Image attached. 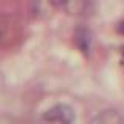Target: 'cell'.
<instances>
[{"label": "cell", "instance_id": "obj_1", "mask_svg": "<svg viewBox=\"0 0 124 124\" xmlns=\"http://www.w3.org/2000/svg\"><path fill=\"white\" fill-rule=\"evenodd\" d=\"M42 118L50 123H57V124H71L75 121V112L73 108L67 104H57L44 113Z\"/></svg>", "mask_w": 124, "mask_h": 124}, {"label": "cell", "instance_id": "obj_2", "mask_svg": "<svg viewBox=\"0 0 124 124\" xmlns=\"http://www.w3.org/2000/svg\"><path fill=\"white\" fill-rule=\"evenodd\" d=\"M90 124H124V119L119 115V112L108 108V110H102L99 115H96Z\"/></svg>", "mask_w": 124, "mask_h": 124}, {"label": "cell", "instance_id": "obj_3", "mask_svg": "<svg viewBox=\"0 0 124 124\" xmlns=\"http://www.w3.org/2000/svg\"><path fill=\"white\" fill-rule=\"evenodd\" d=\"M75 42H76L78 48L84 54H88V51H90V44H92V36L87 30H78L76 34H75Z\"/></svg>", "mask_w": 124, "mask_h": 124}, {"label": "cell", "instance_id": "obj_4", "mask_svg": "<svg viewBox=\"0 0 124 124\" xmlns=\"http://www.w3.org/2000/svg\"><path fill=\"white\" fill-rule=\"evenodd\" d=\"M50 2H51V5L56 6V8H64L68 3V0H50Z\"/></svg>", "mask_w": 124, "mask_h": 124}, {"label": "cell", "instance_id": "obj_5", "mask_svg": "<svg viewBox=\"0 0 124 124\" xmlns=\"http://www.w3.org/2000/svg\"><path fill=\"white\" fill-rule=\"evenodd\" d=\"M118 31H119L121 34H124V20L119 22V25H118Z\"/></svg>", "mask_w": 124, "mask_h": 124}, {"label": "cell", "instance_id": "obj_6", "mask_svg": "<svg viewBox=\"0 0 124 124\" xmlns=\"http://www.w3.org/2000/svg\"><path fill=\"white\" fill-rule=\"evenodd\" d=\"M121 53H123V56H124V45L121 46Z\"/></svg>", "mask_w": 124, "mask_h": 124}]
</instances>
